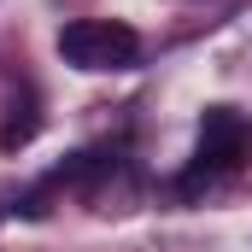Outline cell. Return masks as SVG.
I'll return each mask as SVG.
<instances>
[{
	"label": "cell",
	"instance_id": "5b68a950",
	"mask_svg": "<svg viewBox=\"0 0 252 252\" xmlns=\"http://www.w3.org/2000/svg\"><path fill=\"white\" fill-rule=\"evenodd\" d=\"M0 217H6V211H0Z\"/></svg>",
	"mask_w": 252,
	"mask_h": 252
},
{
	"label": "cell",
	"instance_id": "277c9868",
	"mask_svg": "<svg viewBox=\"0 0 252 252\" xmlns=\"http://www.w3.org/2000/svg\"><path fill=\"white\" fill-rule=\"evenodd\" d=\"M35 135H41V100H35V88H24V94H12V106H6V124H0V153L30 147Z\"/></svg>",
	"mask_w": 252,
	"mask_h": 252
},
{
	"label": "cell",
	"instance_id": "6da1fadb",
	"mask_svg": "<svg viewBox=\"0 0 252 252\" xmlns=\"http://www.w3.org/2000/svg\"><path fill=\"white\" fill-rule=\"evenodd\" d=\"M59 59L76 70H129L141 59V35L118 18H76L59 30Z\"/></svg>",
	"mask_w": 252,
	"mask_h": 252
},
{
	"label": "cell",
	"instance_id": "7a4b0ae2",
	"mask_svg": "<svg viewBox=\"0 0 252 252\" xmlns=\"http://www.w3.org/2000/svg\"><path fill=\"white\" fill-rule=\"evenodd\" d=\"M252 158V118L241 106H205L199 112V147H193V170L205 182L241 170Z\"/></svg>",
	"mask_w": 252,
	"mask_h": 252
},
{
	"label": "cell",
	"instance_id": "3957f363",
	"mask_svg": "<svg viewBox=\"0 0 252 252\" xmlns=\"http://www.w3.org/2000/svg\"><path fill=\"white\" fill-rule=\"evenodd\" d=\"M112 170H118V153H112V147H82V153H70V158H64L47 182H64V188H94V182H106Z\"/></svg>",
	"mask_w": 252,
	"mask_h": 252
}]
</instances>
